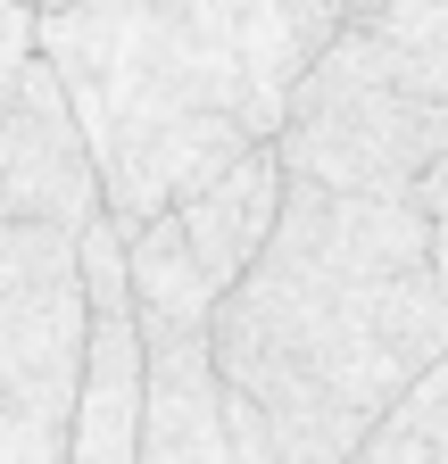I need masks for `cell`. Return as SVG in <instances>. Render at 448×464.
<instances>
[{"label": "cell", "mask_w": 448, "mask_h": 464, "mask_svg": "<svg viewBox=\"0 0 448 464\" xmlns=\"http://www.w3.org/2000/svg\"><path fill=\"white\" fill-rule=\"evenodd\" d=\"M216 348L233 390L274 415L283 464L357 456L407 382L448 357L440 216L291 174L266 257L216 307Z\"/></svg>", "instance_id": "6da1fadb"}, {"label": "cell", "mask_w": 448, "mask_h": 464, "mask_svg": "<svg viewBox=\"0 0 448 464\" xmlns=\"http://www.w3.org/2000/svg\"><path fill=\"white\" fill-rule=\"evenodd\" d=\"M357 0H42V50L92 125L108 208L150 224L266 150Z\"/></svg>", "instance_id": "7a4b0ae2"}, {"label": "cell", "mask_w": 448, "mask_h": 464, "mask_svg": "<svg viewBox=\"0 0 448 464\" xmlns=\"http://www.w3.org/2000/svg\"><path fill=\"white\" fill-rule=\"evenodd\" d=\"M92 324L100 307L83 282V232L0 216V456L9 464L75 456Z\"/></svg>", "instance_id": "3957f363"}, {"label": "cell", "mask_w": 448, "mask_h": 464, "mask_svg": "<svg viewBox=\"0 0 448 464\" xmlns=\"http://www.w3.org/2000/svg\"><path fill=\"white\" fill-rule=\"evenodd\" d=\"M283 158L291 174H316L332 191H382V199H407L432 158L448 150V100L399 92V83H374L357 75L349 58H316L307 83L291 92L283 116Z\"/></svg>", "instance_id": "277c9868"}, {"label": "cell", "mask_w": 448, "mask_h": 464, "mask_svg": "<svg viewBox=\"0 0 448 464\" xmlns=\"http://www.w3.org/2000/svg\"><path fill=\"white\" fill-rule=\"evenodd\" d=\"M283 199H291V158H283V141H266L233 174H216L208 191H191L175 208H158L150 224H133L141 307L216 324V307L233 299V282L266 257L274 224H283Z\"/></svg>", "instance_id": "5b68a950"}, {"label": "cell", "mask_w": 448, "mask_h": 464, "mask_svg": "<svg viewBox=\"0 0 448 464\" xmlns=\"http://www.w3.org/2000/svg\"><path fill=\"white\" fill-rule=\"evenodd\" d=\"M108 208V174L92 150V125L50 50H25L0 83V216L67 224L83 232Z\"/></svg>", "instance_id": "8992f818"}, {"label": "cell", "mask_w": 448, "mask_h": 464, "mask_svg": "<svg viewBox=\"0 0 448 464\" xmlns=\"http://www.w3.org/2000/svg\"><path fill=\"white\" fill-rule=\"evenodd\" d=\"M150 332V431L141 464H224L233 456V373H224L216 324L141 307Z\"/></svg>", "instance_id": "52a82bcc"}, {"label": "cell", "mask_w": 448, "mask_h": 464, "mask_svg": "<svg viewBox=\"0 0 448 464\" xmlns=\"http://www.w3.org/2000/svg\"><path fill=\"white\" fill-rule=\"evenodd\" d=\"M150 431V332L141 307H100L92 324V373L75 406V464H133Z\"/></svg>", "instance_id": "ba28073f"}, {"label": "cell", "mask_w": 448, "mask_h": 464, "mask_svg": "<svg viewBox=\"0 0 448 464\" xmlns=\"http://www.w3.org/2000/svg\"><path fill=\"white\" fill-rule=\"evenodd\" d=\"M332 58H349L374 83L448 100V0H382V9L349 17V34L332 42Z\"/></svg>", "instance_id": "9c48e42d"}, {"label": "cell", "mask_w": 448, "mask_h": 464, "mask_svg": "<svg viewBox=\"0 0 448 464\" xmlns=\"http://www.w3.org/2000/svg\"><path fill=\"white\" fill-rule=\"evenodd\" d=\"M365 464H448V357H432L407 398L374 423V440L357 448Z\"/></svg>", "instance_id": "30bf717a"}]
</instances>
